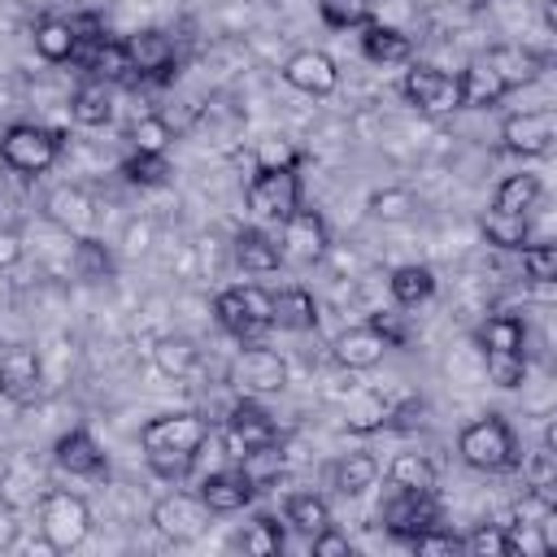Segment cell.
<instances>
[{
    "instance_id": "603a6c76",
    "label": "cell",
    "mask_w": 557,
    "mask_h": 557,
    "mask_svg": "<svg viewBox=\"0 0 557 557\" xmlns=\"http://www.w3.org/2000/svg\"><path fill=\"white\" fill-rule=\"evenodd\" d=\"M361 52L366 61L374 65H405L413 57V39L396 26H383V22H366L361 26Z\"/></svg>"
},
{
    "instance_id": "8d00e7d4",
    "label": "cell",
    "mask_w": 557,
    "mask_h": 557,
    "mask_svg": "<svg viewBox=\"0 0 557 557\" xmlns=\"http://www.w3.org/2000/svg\"><path fill=\"white\" fill-rule=\"evenodd\" d=\"M126 139H131V152H165L174 144V126L161 113H144L131 122Z\"/></svg>"
},
{
    "instance_id": "ee69618b",
    "label": "cell",
    "mask_w": 557,
    "mask_h": 557,
    "mask_svg": "<svg viewBox=\"0 0 557 557\" xmlns=\"http://www.w3.org/2000/svg\"><path fill=\"white\" fill-rule=\"evenodd\" d=\"M522 274L531 283H553L557 278V244H522Z\"/></svg>"
},
{
    "instance_id": "e575fe53",
    "label": "cell",
    "mask_w": 557,
    "mask_h": 557,
    "mask_svg": "<svg viewBox=\"0 0 557 557\" xmlns=\"http://www.w3.org/2000/svg\"><path fill=\"white\" fill-rule=\"evenodd\" d=\"M213 318H218V326H222L226 335H235V339H244V344H252V339L261 335V326L244 313V305H239L235 287H226V292H218V296H213Z\"/></svg>"
},
{
    "instance_id": "52a82bcc",
    "label": "cell",
    "mask_w": 557,
    "mask_h": 557,
    "mask_svg": "<svg viewBox=\"0 0 557 557\" xmlns=\"http://www.w3.org/2000/svg\"><path fill=\"white\" fill-rule=\"evenodd\" d=\"M265 444H278V426L274 418L257 405V400H235L231 413H226V426H222V448L231 461H244L248 453L265 448Z\"/></svg>"
},
{
    "instance_id": "d590c367",
    "label": "cell",
    "mask_w": 557,
    "mask_h": 557,
    "mask_svg": "<svg viewBox=\"0 0 557 557\" xmlns=\"http://www.w3.org/2000/svg\"><path fill=\"white\" fill-rule=\"evenodd\" d=\"M152 357H157V370H161V374H174V379H183V374H191V370H196V361H200V348H196L187 335H165V339H157Z\"/></svg>"
},
{
    "instance_id": "ab89813d",
    "label": "cell",
    "mask_w": 557,
    "mask_h": 557,
    "mask_svg": "<svg viewBox=\"0 0 557 557\" xmlns=\"http://www.w3.org/2000/svg\"><path fill=\"white\" fill-rule=\"evenodd\" d=\"M74 270L83 278H109L113 274V252L91 235H74Z\"/></svg>"
},
{
    "instance_id": "9a60e30c",
    "label": "cell",
    "mask_w": 557,
    "mask_h": 557,
    "mask_svg": "<svg viewBox=\"0 0 557 557\" xmlns=\"http://www.w3.org/2000/svg\"><path fill=\"white\" fill-rule=\"evenodd\" d=\"M196 496L213 509V513H239L244 505H252L257 487L252 479L244 474V466H222V470H209L196 487Z\"/></svg>"
},
{
    "instance_id": "db71d44e",
    "label": "cell",
    "mask_w": 557,
    "mask_h": 557,
    "mask_svg": "<svg viewBox=\"0 0 557 557\" xmlns=\"http://www.w3.org/2000/svg\"><path fill=\"white\" fill-rule=\"evenodd\" d=\"M17 261H22V235L13 226H0V270H9Z\"/></svg>"
},
{
    "instance_id": "2e32d148",
    "label": "cell",
    "mask_w": 557,
    "mask_h": 557,
    "mask_svg": "<svg viewBox=\"0 0 557 557\" xmlns=\"http://www.w3.org/2000/svg\"><path fill=\"white\" fill-rule=\"evenodd\" d=\"M235 374H239V387H248V392H283L287 387V361L257 339L244 344Z\"/></svg>"
},
{
    "instance_id": "bcb514c9",
    "label": "cell",
    "mask_w": 557,
    "mask_h": 557,
    "mask_svg": "<svg viewBox=\"0 0 557 557\" xmlns=\"http://www.w3.org/2000/svg\"><path fill=\"white\" fill-rule=\"evenodd\" d=\"M487 379L496 387H518L527 379V352H487Z\"/></svg>"
},
{
    "instance_id": "d4e9b609",
    "label": "cell",
    "mask_w": 557,
    "mask_h": 557,
    "mask_svg": "<svg viewBox=\"0 0 557 557\" xmlns=\"http://www.w3.org/2000/svg\"><path fill=\"white\" fill-rule=\"evenodd\" d=\"M35 52H39L48 65L74 61V52H78L74 22H70V17H44V22L35 26Z\"/></svg>"
},
{
    "instance_id": "7c38bea8",
    "label": "cell",
    "mask_w": 557,
    "mask_h": 557,
    "mask_svg": "<svg viewBox=\"0 0 557 557\" xmlns=\"http://www.w3.org/2000/svg\"><path fill=\"white\" fill-rule=\"evenodd\" d=\"M383 527H387V535H396V540H413L418 531H426V527H435L440 522V509H435V500H431V492H400L396 487V496L383 505Z\"/></svg>"
},
{
    "instance_id": "ac0fdd59",
    "label": "cell",
    "mask_w": 557,
    "mask_h": 557,
    "mask_svg": "<svg viewBox=\"0 0 557 557\" xmlns=\"http://www.w3.org/2000/svg\"><path fill=\"white\" fill-rule=\"evenodd\" d=\"M387 348H392V344H387L370 322L348 326V331H339V335L331 339V357H335L344 370H370V366L383 361Z\"/></svg>"
},
{
    "instance_id": "b9f144b4",
    "label": "cell",
    "mask_w": 557,
    "mask_h": 557,
    "mask_svg": "<svg viewBox=\"0 0 557 557\" xmlns=\"http://www.w3.org/2000/svg\"><path fill=\"white\" fill-rule=\"evenodd\" d=\"M461 548H466L470 557H513V548H509V531L496 527V522L474 527V531L461 540Z\"/></svg>"
},
{
    "instance_id": "f546056e",
    "label": "cell",
    "mask_w": 557,
    "mask_h": 557,
    "mask_svg": "<svg viewBox=\"0 0 557 557\" xmlns=\"http://www.w3.org/2000/svg\"><path fill=\"white\" fill-rule=\"evenodd\" d=\"M283 522L296 527L300 535H318V531L331 527V505L318 492H292L283 500Z\"/></svg>"
},
{
    "instance_id": "ffe728a7",
    "label": "cell",
    "mask_w": 557,
    "mask_h": 557,
    "mask_svg": "<svg viewBox=\"0 0 557 557\" xmlns=\"http://www.w3.org/2000/svg\"><path fill=\"white\" fill-rule=\"evenodd\" d=\"M35 392H39V357L35 348L17 344L0 357V396H9L13 405H26L35 400Z\"/></svg>"
},
{
    "instance_id": "83f0119b",
    "label": "cell",
    "mask_w": 557,
    "mask_h": 557,
    "mask_svg": "<svg viewBox=\"0 0 557 557\" xmlns=\"http://www.w3.org/2000/svg\"><path fill=\"white\" fill-rule=\"evenodd\" d=\"M274 326L283 331H313L318 326V300L309 287H283L274 296Z\"/></svg>"
},
{
    "instance_id": "44dd1931",
    "label": "cell",
    "mask_w": 557,
    "mask_h": 557,
    "mask_svg": "<svg viewBox=\"0 0 557 557\" xmlns=\"http://www.w3.org/2000/svg\"><path fill=\"white\" fill-rule=\"evenodd\" d=\"M231 252H235V265L248 270V274H274V270L283 265L278 239H274L270 231H261V226H239Z\"/></svg>"
},
{
    "instance_id": "277c9868",
    "label": "cell",
    "mask_w": 557,
    "mask_h": 557,
    "mask_svg": "<svg viewBox=\"0 0 557 557\" xmlns=\"http://www.w3.org/2000/svg\"><path fill=\"white\" fill-rule=\"evenodd\" d=\"M300 196H305V187H300V170L296 165H257L252 183L244 187L248 209L257 218H265V222H283L287 213H296Z\"/></svg>"
},
{
    "instance_id": "7bdbcfd3",
    "label": "cell",
    "mask_w": 557,
    "mask_h": 557,
    "mask_svg": "<svg viewBox=\"0 0 557 557\" xmlns=\"http://www.w3.org/2000/svg\"><path fill=\"white\" fill-rule=\"evenodd\" d=\"M392 405L383 400V396H361L352 409H348V418H344V426L348 431H357V435H366V431H379V426H387L392 418Z\"/></svg>"
},
{
    "instance_id": "4dcf8cb0",
    "label": "cell",
    "mask_w": 557,
    "mask_h": 557,
    "mask_svg": "<svg viewBox=\"0 0 557 557\" xmlns=\"http://www.w3.org/2000/svg\"><path fill=\"white\" fill-rule=\"evenodd\" d=\"M540 196H544L540 174H527V170H522V174L500 178V187H496V196H492V209H500V213H531Z\"/></svg>"
},
{
    "instance_id": "7a4b0ae2",
    "label": "cell",
    "mask_w": 557,
    "mask_h": 557,
    "mask_svg": "<svg viewBox=\"0 0 557 557\" xmlns=\"http://www.w3.org/2000/svg\"><path fill=\"white\" fill-rule=\"evenodd\" d=\"M39 531H44V540H48L52 553L78 548V544L87 540V531H91V509H87V500L74 496V492H61V487L44 492V496H39Z\"/></svg>"
},
{
    "instance_id": "30bf717a",
    "label": "cell",
    "mask_w": 557,
    "mask_h": 557,
    "mask_svg": "<svg viewBox=\"0 0 557 557\" xmlns=\"http://www.w3.org/2000/svg\"><path fill=\"white\" fill-rule=\"evenodd\" d=\"M557 139V117L548 109H527V113H509L500 122V148L513 157H544Z\"/></svg>"
},
{
    "instance_id": "4fadbf2b",
    "label": "cell",
    "mask_w": 557,
    "mask_h": 557,
    "mask_svg": "<svg viewBox=\"0 0 557 557\" xmlns=\"http://www.w3.org/2000/svg\"><path fill=\"white\" fill-rule=\"evenodd\" d=\"M52 461H57L70 479H104V474H109V461H104L96 435L83 431V426H70V431L52 444Z\"/></svg>"
},
{
    "instance_id": "d6986e66",
    "label": "cell",
    "mask_w": 557,
    "mask_h": 557,
    "mask_svg": "<svg viewBox=\"0 0 557 557\" xmlns=\"http://www.w3.org/2000/svg\"><path fill=\"white\" fill-rule=\"evenodd\" d=\"M483 61L496 70V78L505 83V91L535 83L540 70H544V57L535 48H527V44H496V48L483 52Z\"/></svg>"
},
{
    "instance_id": "f1b7e54d",
    "label": "cell",
    "mask_w": 557,
    "mask_h": 557,
    "mask_svg": "<svg viewBox=\"0 0 557 557\" xmlns=\"http://www.w3.org/2000/svg\"><path fill=\"white\" fill-rule=\"evenodd\" d=\"M483 239L492 248H505V252H518L522 244H531V222L527 213H500V209H487L483 222H479Z\"/></svg>"
},
{
    "instance_id": "484cf974",
    "label": "cell",
    "mask_w": 557,
    "mask_h": 557,
    "mask_svg": "<svg viewBox=\"0 0 557 557\" xmlns=\"http://www.w3.org/2000/svg\"><path fill=\"white\" fill-rule=\"evenodd\" d=\"M457 83H461V109H483V104H496V100L505 96V83L496 78V70H492L483 57H474V61L457 74Z\"/></svg>"
},
{
    "instance_id": "c3c4849f",
    "label": "cell",
    "mask_w": 557,
    "mask_h": 557,
    "mask_svg": "<svg viewBox=\"0 0 557 557\" xmlns=\"http://www.w3.org/2000/svg\"><path fill=\"white\" fill-rule=\"evenodd\" d=\"M409 548H413L418 557H440V553H461V535H453V531H444V527L435 522V527H426V531H418V535L409 540Z\"/></svg>"
},
{
    "instance_id": "7dc6e473",
    "label": "cell",
    "mask_w": 557,
    "mask_h": 557,
    "mask_svg": "<svg viewBox=\"0 0 557 557\" xmlns=\"http://www.w3.org/2000/svg\"><path fill=\"white\" fill-rule=\"evenodd\" d=\"M235 296H239L244 313H248L261 331L274 326V292H265V287H257V283H244V287H235Z\"/></svg>"
},
{
    "instance_id": "f35d334b",
    "label": "cell",
    "mask_w": 557,
    "mask_h": 557,
    "mask_svg": "<svg viewBox=\"0 0 557 557\" xmlns=\"http://www.w3.org/2000/svg\"><path fill=\"white\" fill-rule=\"evenodd\" d=\"M122 178L135 187H161L170 178V161H165V152H131L122 161Z\"/></svg>"
},
{
    "instance_id": "d6a6232c",
    "label": "cell",
    "mask_w": 557,
    "mask_h": 557,
    "mask_svg": "<svg viewBox=\"0 0 557 557\" xmlns=\"http://www.w3.org/2000/svg\"><path fill=\"white\" fill-rule=\"evenodd\" d=\"M479 344L483 352H522L527 348V326L518 313H496L479 326Z\"/></svg>"
},
{
    "instance_id": "1f68e13d",
    "label": "cell",
    "mask_w": 557,
    "mask_h": 557,
    "mask_svg": "<svg viewBox=\"0 0 557 557\" xmlns=\"http://www.w3.org/2000/svg\"><path fill=\"white\" fill-rule=\"evenodd\" d=\"M387 483L400 492H435V466L422 453H396L387 466Z\"/></svg>"
},
{
    "instance_id": "681fc988",
    "label": "cell",
    "mask_w": 557,
    "mask_h": 557,
    "mask_svg": "<svg viewBox=\"0 0 557 557\" xmlns=\"http://www.w3.org/2000/svg\"><path fill=\"white\" fill-rule=\"evenodd\" d=\"M144 457H148V470H152L157 479H165V483L187 479L191 466H196V457H187V453H144Z\"/></svg>"
},
{
    "instance_id": "60d3db41",
    "label": "cell",
    "mask_w": 557,
    "mask_h": 557,
    "mask_svg": "<svg viewBox=\"0 0 557 557\" xmlns=\"http://www.w3.org/2000/svg\"><path fill=\"white\" fill-rule=\"evenodd\" d=\"M318 17H322L331 30H352V26L374 22L366 0H318Z\"/></svg>"
},
{
    "instance_id": "ba28073f",
    "label": "cell",
    "mask_w": 557,
    "mask_h": 557,
    "mask_svg": "<svg viewBox=\"0 0 557 557\" xmlns=\"http://www.w3.org/2000/svg\"><path fill=\"white\" fill-rule=\"evenodd\" d=\"M278 226H283V231H278V252H283V261L313 265V261L326 257L331 231H326V218H322L318 209H305V205H300V209L287 213Z\"/></svg>"
},
{
    "instance_id": "f6af8a7d",
    "label": "cell",
    "mask_w": 557,
    "mask_h": 557,
    "mask_svg": "<svg viewBox=\"0 0 557 557\" xmlns=\"http://www.w3.org/2000/svg\"><path fill=\"white\" fill-rule=\"evenodd\" d=\"M370 213L379 222H405L413 213V196L405 187H387V191H374L370 196Z\"/></svg>"
},
{
    "instance_id": "f907efd6",
    "label": "cell",
    "mask_w": 557,
    "mask_h": 557,
    "mask_svg": "<svg viewBox=\"0 0 557 557\" xmlns=\"http://www.w3.org/2000/svg\"><path fill=\"white\" fill-rule=\"evenodd\" d=\"M257 165H296L300 170V152L287 144V139H265L257 148Z\"/></svg>"
},
{
    "instance_id": "7402d4cb",
    "label": "cell",
    "mask_w": 557,
    "mask_h": 557,
    "mask_svg": "<svg viewBox=\"0 0 557 557\" xmlns=\"http://www.w3.org/2000/svg\"><path fill=\"white\" fill-rule=\"evenodd\" d=\"M44 213H48V222H57L70 235H87V226L96 222V205H91V196L83 187H57V191H48Z\"/></svg>"
},
{
    "instance_id": "4316f807",
    "label": "cell",
    "mask_w": 557,
    "mask_h": 557,
    "mask_svg": "<svg viewBox=\"0 0 557 557\" xmlns=\"http://www.w3.org/2000/svg\"><path fill=\"white\" fill-rule=\"evenodd\" d=\"M387 287H392V300H396L400 309H418L422 300L435 296V270H431V265H418V261L396 265L392 278H387Z\"/></svg>"
},
{
    "instance_id": "3957f363",
    "label": "cell",
    "mask_w": 557,
    "mask_h": 557,
    "mask_svg": "<svg viewBox=\"0 0 557 557\" xmlns=\"http://www.w3.org/2000/svg\"><path fill=\"white\" fill-rule=\"evenodd\" d=\"M61 157V135L39 122H13L0 135V161L13 174H44Z\"/></svg>"
},
{
    "instance_id": "5b68a950",
    "label": "cell",
    "mask_w": 557,
    "mask_h": 557,
    "mask_svg": "<svg viewBox=\"0 0 557 557\" xmlns=\"http://www.w3.org/2000/svg\"><path fill=\"white\" fill-rule=\"evenodd\" d=\"M205 440H209V422L200 413H191V409L148 418L144 431H139L144 453H187V457H200Z\"/></svg>"
},
{
    "instance_id": "e0dca14e",
    "label": "cell",
    "mask_w": 557,
    "mask_h": 557,
    "mask_svg": "<svg viewBox=\"0 0 557 557\" xmlns=\"http://www.w3.org/2000/svg\"><path fill=\"white\" fill-rule=\"evenodd\" d=\"M74 61H83L87 78H100V83H109V87H117V83H131V78H135V65H131L126 44H122V39H109V35H104L100 44L78 48V52H74Z\"/></svg>"
},
{
    "instance_id": "74e56055",
    "label": "cell",
    "mask_w": 557,
    "mask_h": 557,
    "mask_svg": "<svg viewBox=\"0 0 557 557\" xmlns=\"http://www.w3.org/2000/svg\"><path fill=\"white\" fill-rule=\"evenodd\" d=\"M239 544H244V553H252V557H278L283 553V527H278V518H270V513H257L252 522H248V531L239 535Z\"/></svg>"
},
{
    "instance_id": "f5cc1de1",
    "label": "cell",
    "mask_w": 557,
    "mask_h": 557,
    "mask_svg": "<svg viewBox=\"0 0 557 557\" xmlns=\"http://www.w3.org/2000/svg\"><path fill=\"white\" fill-rule=\"evenodd\" d=\"M370 326H374L392 348H400V344L409 339V331H405V322H400L396 313H374V318H370Z\"/></svg>"
},
{
    "instance_id": "816d5d0a",
    "label": "cell",
    "mask_w": 557,
    "mask_h": 557,
    "mask_svg": "<svg viewBox=\"0 0 557 557\" xmlns=\"http://www.w3.org/2000/svg\"><path fill=\"white\" fill-rule=\"evenodd\" d=\"M309 548H313V557H352V544H348V535H339V531H318V535H309Z\"/></svg>"
},
{
    "instance_id": "cb8c5ba5",
    "label": "cell",
    "mask_w": 557,
    "mask_h": 557,
    "mask_svg": "<svg viewBox=\"0 0 557 557\" xmlns=\"http://www.w3.org/2000/svg\"><path fill=\"white\" fill-rule=\"evenodd\" d=\"M70 117L78 126H109L113 122V87L100 78H83L70 91Z\"/></svg>"
},
{
    "instance_id": "5bb4252c",
    "label": "cell",
    "mask_w": 557,
    "mask_h": 557,
    "mask_svg": "<svg viewBox=\"0 0 557 557\" xmlns=\"http://www.w3.org/2000/svg\"><path fill=\"white\" fill-rule=\"evenodd\" d=\"M122 44H126V52H131L135 78H157V83L174 78V39H170L165 30L148 26V30H135V35H126Z\"/></svg>"
},
{
    "instance_id": "836d02e7",
    "label": "cell",
    "mask_w": 557,
    "mask_h": 557,
    "mask_svg": "<svg viewBox=\"0 0 557 557\" xmlns=\"http://www.w3.org/2000/svg\"><path fill=\"white\" fill-rule=\"evenodd\" d=\"M379 479V461L370 453H348L335 461V492L339 496H361L366 487H374Z\"/></svg>"
},
{
    "instance_id": "8992f818",
    "label": "cell",
    "mask_w": 557,
    "mask_h": 557,
    "mask_svg": "<svg viewBox=\"0 0 557 557\" xmlns=\"http://www.w3.org/2000/svg\"><path fill=\"white\" fill-rule=\"evenodd\" d=\"M209 518H213V509H209L196 492H165V496L152 500V513H148V522H152L165 540H174V544L200 540V535L209 531Z\"/></svg>"
},
{
    "instance_id": "8fae6325",
    "label": "cell",
    "mask_w": 557,
    "mask_h": 557,
    "mask_svg": "<svg viewBox=\"0 0 557 557\" xmlns=\"http://www.w3.org/2000/svg\"><path fill=\"white\" fill-rule=\"evenodd\" d=\"M283 83L305 96H331L339 87V65L322 48H300L283 61Z\"/></svg>"
},
{
    "instance_id": "9c48e42d",
    "label": "cell",
    "mask_w": 557,
    "mask_h": 557,
    "mask_svg": "<svg viewBox=\"0 0 557 557\" xmlns=\"http://www.w3.org/2000/svg\"><path fill=\"white\" fill-rule=\"evenodd\" d=\"M400 91L422 113H453V109H461V83H457V74H448L440 65H409L405 78H400Z\"/></svg>"
},
{
    "instance_id": "6da1fadb",
    "label": "cell",
    "mask_w": 557,
    "mask_h": 557,
    "mask_svg": "<svg viewBox=\"0 0 557 557\" xmlns=\"http://www.w3.org/2000/svg\"><path fill=\"white\" fill-rule=\"evenodd\" d=\"M457 453L470 470H483V474H505V470L518 466V440H513V431L500 413L466 422L461 435H457Z\"/></svg>"
}]
</instances>
